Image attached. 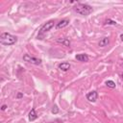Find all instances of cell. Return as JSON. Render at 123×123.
Here are the masks:
<instances>
[{
	"label": "cell",
	"mask_w": 123,
	"mask_h": 123,
	"mask_svg": "<svg viewBox=\"0 0 123 123\" xmlns=\"http://www.w3.org/2000/svg\"><path fill=\"white\" fill-rule=\"evenodd\" d=\"M97 97H98V93L97 91L93 90V91H90L86 94V99L89 101V102H95L97 100Z\"/></svg>",
	"instance_id": "cell-5"
},
{
	"label": "cell",
	"mask_w": 123,
	"mask_h": 123,
	"mask_svg": "<svg viewBox=\"0 0 123 123\" xmlns=\"http://www.w3.org/2000/svg\"><path fill=\"white\" fill-rule=\"evenodd\" d=\"M57 41L59 43H62L64 46H70V41L67 38H59V39H57Z\"/></svg>",
	"instance_id": "cell-11"
},
{
	"label": "cell",
	"mask_w": 123,
	"mask_h": 123,
	"mask_svg": "<svg viewBox=\"0 0 123 123\" xmlns=\"http://www.w3.org/2000/svg\"><path fill=\"white\" fill-rule=\"evenodd\" d=\"M54 24H55V21H54V20H50V21L46 22L45 24H43V25L41 26V28L39 29V32H38V35H37V38L42 39L43 35H44L46 32H48V31L54 26Z\"/></svg>",
	"instance_id": "cell-3"
},
{
	"label": "cell",
	"mask_w": 123,
	"mask_h": 123,
	"mask_svg": "<svg viewBox=\"0 0 123 123\" xmlns=\"http://www.w3.org/2000/svg\"><path fill=\"white\" fill-rule=\"evenodd\" d=\"M120 39L123 41V34H122V35H120Z\"/></svg>",
	"instance_id": "cell-18"
},
{
	"label": "cell",
	"mask_w": 123,
	"mask_h": 123,
	"mask_svg": "<svg viewBox=\"0 0 123 123\" xmlns=\"http://www.w3.org/2000/svg\"><path fill=\"white\" fill-rule=\"evenodd\" d=\"M48 123H62V120L61 119H56V120L51 121V122H48Z\"/></svg>",
	"instance_id": "cell-15"
},
{
	"label": "cell",
	"mask_w": 123,
	"mask_h": 123,
	"mask_svg": "<svg viewBox=\"0 0 123 123\" xmlns=\"http://www.w3.org/2000/svg\"><path fill=\"white\" fill-rule=\"evenodd\" d=\"M70 67H71V65L68 62H62V63L59 64V68L62 71H67V70L70 69Z\"/></svg>",
	"instance_id": "cell-8"
},
{
	"label": "cell",
	"mask_w": 123,
	"mask_h": 123,
	"mask_svg": "<svg viewBox=\"0 0 123 123\" xmlns=\"http://www.w3.org/2000/svg\"><path fill=\"white\" fill-rule=\"evenodd\" d=\"M74 10L77 13H79L81 15H87L90 12H92V11H93L92 7H90L89 5H86V4H82V3L77 4V6L74 8Z\"/></svg>",
	"instance_id": "cell-2"
},
{
	"label": "cell",
	"mask_w": 123,
	"mask_h": 123,
	"mask_svg": "<svg viewBox=\"0 0 123 123\" xmlns=\"http://www.w3.org/2000/svg\"><path fill=\"white\" fill-rule=\"evenodd\" d=\"M76 60L79 62H88V56L86 54H78L76 55Z\"/></svg>",
	"instance_id": "cell-7"
},
{
	"label": "cell",
	"mask_w": 123,
	"mask_h": 123,
	"mask_svg": "<svg viewBox=\"0 0 123 123\" xmlns=\"http://www.w3.org/2000/svg\"><path fill=\"white\" fill-rule=\"evenodd\" d=\"M37 118V114L35 109H32L31 111L29 112V120H30V121H34V120H36Z\"/></svg>",
	"instance_id": "cell-9"
},
{
	"label": "cell",
	"mask_w": 123,
	"mask_h": 123,
	"mask_svg": "<svg viewBox=\"0 0 123 123\" xmlns=\"http://www.w3.org/2000/svg\"><path fill=\"white\" fill-rule=\"evenodd\" d=\"M109 43H110V39H109V37H103V38L99 41V46H101V47H105V46H108Z\"/></svg>",
	"instance_id": "cell-10"
},
{
	"label": "cell",
	"mask_w": 123,
	"mask_h": 123,
	"mask_svg": "<svg viewBox=\"0 0 123 123\" xmlns=\"http://www.w3.org/2000/svg\"><path fill=\"white\" fill-rule=\"evenodd\" d=\"M69 24V20L67 19H62L61 21H59L57 24H56V29H62V28H64L65 26H67Z\"/></svg>",
	"instance_id": "cell-6"
},
{
	"label": "cell",
	"mask_w": 123,
	"mask_h": 123,
	"mask_svg": "<svg viewBox=\"0 0 123 123\" xmlns=\"http://www.w3.org/2000/svg\"><path fill=\"white\" fill-rule=\"evenodd\" d=\"M105 24H109V25H116V22L111 20V19H107L105 21Z\"/></svg>",
	"instance_id": "cell-14"
},
{
	"label": "cell",
	"mask_w": 123,
	"mask_h": 123,
	"mask_svg": "<svg viewBox=\"0 0 123 123\" xmlns=\"http://www.w3.org/2000/svg\"><path fill=\"white\" fill-rule=\"evenodd\" d=\"M16 41H17V37L9 33H2L0 36V43L2 45H5V46L12 45L16 43Z\"/></svg>",
	"instance_id": "cell-1"
},
{
	"label": "cell",
	"mask_w": 123,
	"mask_h": 123,
	"mask_svg": "<svg viewBox=\"0 0 123 123\" xmlns=\"http://www.w3.org/2000/svg\"><path fill=\"white\" fill-rule=\"evenodd\" d=\"M121 79H122V80H123V73H122V74H121Z\"/></svg>",
	"instance_id": "cell-19"
},
{
	"label": "cell",
	"mask_w": 123,
	"mask_h": 123,
	"mask_svg": "<svg viewBox=\"0 0 123 123\" xmlns=\"http://www.w3.org/2000/svg\"><path fill=\"white\" fill-rule=\"evenodd\" d=\"M21 97H23V93H22V92H18L17 95H16V98L19 99V98H21Z\"/></svg>",
	"instance_id": "cell-16"
},
{
	"label": "cell",
	"mask_w": 123,
	"mask_h": 123,
	"mask_svg": "<svg viewBox=\"0 0 123 123\" xmlns=\"http://www.w3.org/2000/svg\"><path fill=\"white\" fill-rule=\"evenodd\" d=\"M6 109H7V105H3V106L1 107V110H2V111H5Z\"/></svg>",
	"instance_id": "cell-17"
},
{
	"label": "cell",
	"mask_w": 123,
	"mask_h": 123,
	"mask_svg": "<svg viewBox=\"0 0 123 123\" xmlns=\"http://www.w3.org/2000/svg\"><path fill=\"white\" fill-rule=\"evenodd\" d=\"M106 85H107V86L108 87H110V88H114L115 87V83L113 82V81H107L106 82Z\"/></svg>",
	"instance_id": "cell-12"
},
{
	"label": "cell",
	"mask_w": 123,
	"mask_h": 123,
	"mask_svg": "<svg viewBox=\"0 0 123 123\" xmlns=\"http://www.w3.org/2000/svg\"><path fill=\"white\" fill-rule=\"evenodd\" d=\"M23 60L25 62H30V63H33V64H36V65H39L41 63V60L40 59H37V58L31 57L28 54H25L23 56Z\"/></svg>",
	"instance_id": "cell-4"
},
{
	"label": "cell",
	"mask_w": 123,
	"mask_h": 123,
	"mask_svg": "<svg viewBox=\"0 0 123 123\" xmlns=\"http://www.w3.org/2000/svg\"><path fill=\"white\" fill-rule=\"evenodd\" d=\"M51 112H52V113H54V114H57V113L59 112V108H58V106H56V105H55V106L52 108Z\"/></svg>",
	"instance_id": "cell-13"
}]
</instances>
